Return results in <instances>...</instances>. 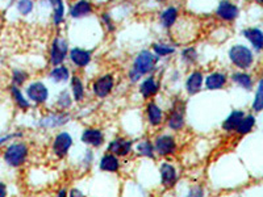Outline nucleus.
I'll return each instance as SVG.
<instances>
[{"instance_id":"28","label":"nucleus","mask_w":263,"mask_h":197,"mask_svg":"<svg viewBox=\"0 0 263 197\" xmlns=\"http://www.w3.org/2000/svg\"><path fill=\"white\" fill-rule=\"evenodd\" d=\"M11 95H12V97L15 98L16 104H17L21 109H28V108H29V103H28V100L23 96L21 91L18 90L16 86L11 87Z\"/></svg>"},{"instance_id":"31","label":"nucleus","mask_w":263,"mask_h":197,"mask_svg":"<svg viewBox=\"0 0 263 197\" xmlns=\"http://www.w3.org/2000/svg\"><path fill=\"white\" fill-rule=\"evenodd\" d=\"M17 9L21 15H29L33 9L32 0H18Z\"/></svg>"},{"instance_id":"12","label":"nucleus","mask_w":263,"mask_h":197,"mask_svg":"<svg viewBox=\"0 0 263 197\" xmlns=\"http://www.w3.org/2000/svg\"><path fill=\"white\" fill-rule=\"evenodd\" d=\"M161 176H162V183H163L164 187H173L175 183H177V171L175 168L168 163L162 164L161 167Z\"/></svg>"},{"instance_id":"34","label":"nucleus","mask_w":263,"mask_h":197,"mask_svg":"<svg viewBox=\"0 0 263 197\" xmlns=\"http://www.w3.org/2000/svg\"><path fill=\"white\" fill-rule=\"evenodd\" d=\"M154 51L158 57H164V55H168V54H173L174 48L173 46H168V45H162V44H156L154 45Z\"/></svg>"},{"instance_id":"9","label":"nucleus","mask_w":263,"mask_h":197,"mask_svg":"<svg viewBox=\"0 0 263 197\" xmlns=\"http://www.w3.org/2000/svg\"><path fill=\"white\" fill-rule=\"evenodd\" d=\"M175 147H177V144H175L174 138L170 137V135H162V137L157 138L156 150L158 154H161V155L173 154V152L175 151Z\"/></svg>"},{"instance_id":"27","label":"nucleus","mask_w":263,"mask_h":197,"mask_svg":"<svg viewBox=\"0 0 263 197\" xmlns=\"http://www.w3.org/2000/svg\"><path fill=\"white\" fill-rule=\"evenodd\" d=\"M71 87H72V93H74L75 100H77V102H82L84 96V88L81 79H79L78 76H74V78H72Z\"/></svg>"},{"instance_id":"14","label":"nucleus","mask_w":263,"mask_h":197,"mask_svg":"<svg viewBox=\"0 0 263 197\" xmlns=\"http://www.w3.org/2000/svg\"><path fill=\"white\" fill-rule=\"evenodd\" d=\"M91 12H92V7L87 0H79L78 3H75L70 9V15H71V17L75 18L90 15Z\"/></svg>"},{"instance_id":"36","label":"nucleus","mask_w":263,"mask_h":197,"mask_svg":"<svg viewBox=\"0 0 263 197\" xmlns=\"http://www.w3.org/2000/svg\"><path fill=\"white\" fill-rule=\"evenodd\" d=\"M58 105H60L61 108H63V109H65V108H69L70 105H71V98H70L69 93H61L60 98H58Z\"/></svg>"},{"instance_id":"40","label":"nucleus","mask_w":263,"mask_h":197,"mask_svg":"<svg viewBox=\"0 0 263 197\" xmlns=\"http://www.w3.org/2000/svg\"><path fill=\"white\" fill-rule=\"evenodd\" d=\"M70 197H84V194L81 191H78V189H72L70 192Z\"/></svg>"},{"instance_id":"42","label":"nucleus","mask_w":263,"mask_h":197,"mask_svg":"<svg viewBox=\"0 0 263 197\" xmlns=\"http://www.w3.org/2000/svg\"><path fill=\"white\" fill-rule=\"evenodd\" d=\"M58 197H67V193H66L65 189L60 191V193H58Z\"/></svg>"},{"instance_id":"23","label":"nucleus","mask_w":263,"mask_h":197,"mask_svg":"<svg viewBox=\"0 0 263 197\" xmlns=\"http://www.w3.org/2000/svg\"><path fill=\"white\" fill-rule=\"evenodd\" d=\"M141 93L144 95V97H150V96L156 95L158 92V84L156 83L154 78H147L144 83L140 87Z\"/></svg>"},{"instance_id":"10","label":"nucleus","mask_w":263,"mask_h":197,"mask_svg":"<svg viewBox=\"0 0 263 197\" xmlns=\"http://www.w3.org/2000/svg\"><path fill=\"white\" fill-rule=\"evenodd\" d=\"M108 150L114 154V155L124 156L126 154H129L132 150V142L128 140H124V138H116L115 141H112Z\"/></svg>"},{"instance_id":"22","label":"nucleus","mask_w":263,"mask_h":197,"mask_svg":"<svg viewBox=\"0 0 263 197\" xmlns=\"http://www.w3.org/2000/svg\"><path fill=\"white\" fill-rule=\"evenodd\" d=\"M177 18H178V11L177 8H174V7H168L167 9H164L161 16L162 24H163V27L166 28L173 27L174 23L177 21Z\"/></svg>"},{"instance_id":"32","label":"nucleus","mask_w":263,"mask_h":197,"mask_svg":"<svg viewBox=\"0 0 263 197\" xmlns=\"http://www.w3.org/2000/svg\"><path fill=\"white\" fill-rule=\"evenodd\" d=\"M138 151H140L141 155H145V156H149V158H153V151H154V149H153L152 144H150L149 141H144V142H141L140 145H138Z\"/></svg>"},{"instance_id":"1","label":"nucleus","mask_w":263,"mask_h":197,"mask_svg":"<svg viewBox=\"0 0 263 197\" xmlns=\"http://www.w3.org/2000/svg\"><path fill=\"white\" fill-rule=\"evenodd\" d=\"M229 58L239 69H249L253 65V53L242 45H236L230 49Z\"/></svg>"},{"instance_id":"41","label":"nucleus","mask_w":263,"mask_h":197,"mask_svg":"<svg viewBox=\"0 0 263 197\" xmlns=\"http://www.w3.org/2000/svg\"><path fill=\"white\" fill-rule=\"evenodd\" d=\"M103 20L105 21V23H107V25H108V28H109V29H114V27H112V23H111V20H109V16L107 15V13H104V15H103Z\"/></svg>"},{"instance_id":"25","label":"nucleus","mask_w":263,"mask_h":197,"mask_svg":"<svg viewBox=\"0 0 263 197\" xmlns=\"http://www.w3.org/2000/svg\"><path fill=\"white\" fill-rule=\"evenodd\" d=\"M255 124V119L253 116H248L242 117V120L239 121V124L237 125L236 130L238 131L239 134H246V133H249V131L253 129V126H254Z\"/></svg>"},{"instance_id":"2","label":"nucleus","mask_w":263,"mask_h":197,"mask_svg":"<svg viewBox=\"0 0 263 197\" xmlns=\"http://www.w3.org/2000/svg\"><path fill=\"white\" fill-rule=\"evenodd\" d=\"M28 156V147L24 144H13L4 152V161L12 167H18Z\"/></svg>"},{"instance_id":"7","label":"nucleus","mask_w":263,"mask_h":197,"mask_svg":"<svg viewBox=\"0 0 263 197\" xmlns=\"http://www.w3.org/2000/svg\"><path fill=\"white\" fill-rule=\"evenodd\" d=\"M27 93H28V97L34 103L46 102V98H48L49 96L46 86L44 83H40V82L30 84V86L27 88Z\"/></svg>"},{"instance_id":"44","label":"nucleus","mask_w":263,"mask_h":197,"mask_svg":"<svg viewBox=\"0 0 263 197\" xmlns=\"http://www.w3.org/2000/svg\"><path fill=\"white\" fill-rule=\"evenodd\" d=\"M157 2H163V0H157Z\"/></svg>"},{"instance_id":"39","label":"nucleus","mask_w":263,"mask_h":197,"mask_svg":"<svg viewBox=\"0 0 263 197\" xmlns=\"http://www.w3.org/2000/svg\"><path fill=\"white\" fill-rule=\"evenodd\" d=\"M7 196V187L4 183L0 182V197H6Z\"/></svg>"},{"instance_id":"13","label":"nucleus","mask_w":263,"mask_h":197,"mask_svg":"<svg viewBox=\"0 0 263 197\" xmlns=\"http://www.w3.org/2000/svg\"><path fill=\"white\" fill-rule=\"evenodd\" d=\"M70 58H71L72 63H75L79 67H83V66H87L91 61V53L87 50H83V49H72L70 51Z\"/></svg>"},{"instance_id":"20","label":"nucleus","mask_w":263,"mask_h":197,"mask_svg":"<svg viewBox=\"0 0 263 197\" xmlns=\"http://www.w3.org/2000/svg\"><path fill=\"white\" fill-rule=\"evenodd\" d=\"M184 125V116H183V111L179 109H174L171 112L170 117H168V126L173 130H179Z\"/></svg>"},{"instance_id":"8","label":"nucleus","mask_w":263,"mask_h":197,"mask_svg":"<svg viewBox=\"0 0 263 197\" xmlns=\"http://www.w3.org/2000/svg\"><path fill=\"white\" fill-rule=\"evenodd\" d=\"M217 16L218 17H221L222 20H234L238 15V8L234 6L233 3H230L229 0H222L221 3L218 4L217 7Z\"/></svg>"},{"instance_id":"21","label":"nucleus","mask_w":263,"mask_h":197,"mask_svg":"<svg viewBox=\"0 0 263 197\" xmlns=\"http://www.w3.org/2000/svg\"><path fill=\"white\" fill-rule=\"evenodd\" d=\"M147 117H149V123L152 125H159L162 123V111L158 105L154 103L147 104Z\"/></svg>"},{"instance_id":"15","label":"nucleus","mask_w":263,"mask_h":197,"mask_svg":"<svg viewBox=\"0 0 263 197\" xmlns=\"http://www.w3.org/2000/svg\"><path fill=\"white\" fill-rule=\"evenodd\" d=\"M227 83V76L221 72H213L205 79V86L208 90H220Z\"/></svg>"},{"instance_id":"43","label":"nucleus","mask_w":263,"mask_h":197,"mask_svg":"<svg viewBox=\"0 0 263 197\" xmlns=\"http://www.w3.org/2000/svg\"><path fill=\"white\" fill-rule=\"evenodd\" d=\"M258 3H259V4H262V0H258Z\"/></svg>"},{"instance_id":"30","label":"nucleus","mask_w":263,"mask_h":197,"mask_svg":"<svg viewBox=\"0 0 263 197\" xmlns=\"http://www.w3.org/2000/svg\"><path fill=\"white\" fill-rule=\"evenodd\" d=\"M50 76L54 82H65L69 78V70L63 67V66H60V67H55L50 72Z\"/></svg>"},{"instance_id":"37","label":"nucleus","mask_w":263,"mask_h":197,"mask_svg":"<svg viewBox=\"0 0 263 197\" xmlns=\"http://www.w3.org/2000/svg\"><path fill=\"white\" fill-rule=\"evenodd\" d=\"M187 197H203V188L201 187H194L190 189Z\"/></svg>"},{"instance_id":"35","label":"nucleus","mask_w":263,"mask_h":197,"mask_svg":"<svg viewBox=\"0 0 263 197\" xmlns=\"http://www.w3.org/2000/svg\"><path fill=\"white\" fill-rule=\"evenodd\" d=\"M12 81L13 83L20 86V84H23L25 81H27V74H25L24 71H21V70H16V71H13Z\"/></svg>"},{"instance_id":"11","label":"nucleus","mask_w":263,"mask_h":197,"mask_svg":"<svg viewBox=\"0 0 263 197\" xmlns=\"http://www.w3.org/2000/svg\"><path fill=\"white\" fill-rule=\"evenodd\" d=\"M82 141L91 146H100L104 141V137H103L102 131L98 129H87L82 134Z\"/></svg>"},{"instance_id":"3","label":"nucleus","mask_w":263,"mask_h":197,"mask_svg":"<svg viewBox=\"0 0 263 197\" xmlns=\"http://www.w3.org/2000/svg\"><path fill=\"white\" fill-rule=\"evenodd\" d=\"M157 62H158V57H156L154 54L147 50L141 51L135 61V71L140 75L147 74L154 70Z\"/></svg>"},{"instance_id":"18","label":"nucleus","mask_w":263,"mask_h":197,"mask_svg":"<svg viewBox=\"0 0 263 197\" xmlns=\"http://www.w3.org/2000/svg\"><path fill=\"white\" fill-rule=\"evenodd\" d=\"M243 34H245L246 38H248L249 41L253 44V46H254L257 50L262 49V46H263V33L260 32L259 29H257V28H250V29H246L245 32H243Z\"/></svg>"},{"instance_id":"5","label":"nucleus","mask_w":263,"mask_h":197,"mask_svg":"<svg viewBox=\"0 0 263 197\" xmlns=\"http://www.w3.org/2000/svg\"><path fill=\"white\" fill-rule=\"evenodd\" d=\"M72 145V140L71 137H70V134H67V133H60V134L55 137V140H54V144H53V151L54 154L57 156H60V158H63V156L67 154V151H69V149L71 147Z\"/></svg>"},{"instance_id":"26","label":"nucleus","mask_w":263,"mask_h":197,"mask_svg":"<svg viewBox=\"0 0 263 197\" xmlns=\"http://www.w3.org/2000/svg\"><path fill=\"white\" fill-rule=\"evenodd\" d=\"M51 3V7L54 8V23L57 25L61 24V21L63 20V13H65V8H63L62 0H49Z\"/></svg>"},{"instance_id":"4","label":"nucleus","mask_w":263,"mask_h":197,"mask_svg":"<svg viewBox=\"0 0 263 197\" xmlns=\"http://www.w3.org/2000/svg\"><path fill=\"white\" fill-rule=\"evenodd\" d=\"M67 54V44L63 38H55L53 41L50 50V62L53 65H60L63 62Z\"/></svg>"},{"instance_id":"6","label":"nucleus","mask_w":263,"mask_h":197,"mask_svg":"<svg viewBox=\"0 0 263 197\" xmlns=\"http://www.w3.org/2000/svg\"><path fill=\"white\" fill-rule=\"evenodd\" d=\"M114 83L115 82L114 78H112V75H104V76H100L93 83L92 90L96 96H99V97H105L107 95H109V92L114 88Z\"/></svg>"},{"instance_id":"16","label":"nucleus","mask_w":263,"mask_h":197,"mask_svg":"<svg viewBox=\"0 0 263 197\" xmlns=\"http://www.w3.org/2000/svg\"><path fill=\"white\" fill-rule=\"evenodd\" d=\"M70 116L69 114H50V116L45 117V119L42 120L40 125L45 126V128H55V126H61L63 124H66L69 121Z\"/></svg>"},{"instance_id":"19","label":"nucleus","mask_w":263,"mask_h":197,"mask_svg":"<svg viewBox=\"0 0 263 197\" xmlns=\"http://www.w3.org/2000/svg\"><path fill=\"white\" fill-rule=\"evenodd\" d=\"M100 168L103 171H108V172H115V171L119 170V159L114 154L104 155L100 161Z\"/></svg>"},{"instance_id":"29","label":"nucleus","mask_w":263,"mask_h":197,"mask_svg":"<svg viewBox=\"0 0 263 197\" xmlns=\"http://www.w3.org/2000/svg\"><path fill=\"white\" fill-rule=\"evenodd\" d=\"M233 81L236 82L238 86H241L245 90H251L253 87V81H251L250 75L243 74V72H238V74L233 75Z\"/></svg>"},{"instance_id":"17","label":"nucleus","mask_w":263,"mask_h":197,"mask_svg":"<svg viewBox=\"0 0 263 197\" xmlns=\"http://www.w3.org/2000/svg\"><path fill=\"white\" fill-rule=\"evenodd\" d=\"M201 84H203V74L199 71L192 72V74L189 76V79H187L185 88H187L189 93L194 95V93H196L200 91Z\"/></svg>"},{"instance_id":"24","label":"nucleus","mask_w":263,"mask_h":197,"mask_svg":"<svg viewBox=\"0 0 263 197\" xmlns=\"http://www.w3.org/2000/svg\"><path fill=\"white\" fill-rule=\"evenodd\" d=\"M242 117H243L242 112H238V111L232 112V114H230V116L225 120V123H224L225 130H228V131L236 130L237 125H238L239 121L242 120Z\"/></svg>"},{"instance_id":"33","label":"nucleus","mask_w":263,"mask_h":197,"mask_svg":"<svg viewBox=\"0 0 263 197\" xmlns=\"http://www.w3.org/2000/svg\"><path fill=\"white\" fill-rule=\"evenodd\" d=\"M253 107L257 112L262 111L263 108V88H262V82H259V86H258L257 95H255V100L253 103Z\"/></svg>"},{"instance_id":"38","label":"nucleus","mask_w":263,"mask_h":197,"mask_svg":"<svg viewBox=\"0 0 263 197\" xmlns=\"http://www.w3.org/2000/svg\"><path fill=\"white\" fill-rule=\"evenodd\" d=\"M16 135L17 134H11V135H4V137H0V146H2L3 144H6L7 141L12 140V138L16 137Z\"/></svg>"}]
</instances>
